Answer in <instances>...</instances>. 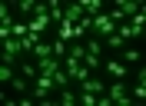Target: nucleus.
<instances>
[{"label":"nucleus","instance_id":"obj_1","mask_svg":"<svg viewBox=\"0 0 146 106\" xmlns=\"http://www.w3.org/2000/svg\"><path fill=\"white\" fill-rule=\"evenodd\" d=\"M90 33L93 36H100V40H106V36H113L116 33V20L110 17V13H96V17H93V27H90Z\"/></svg>","mask_w":146,"mask_h":106},{"label":"nucleus","instance_id":"obj_2","mask_svg":"<svg viewBox=\"0 0 146 106\" xmlns=\"http://www.w3.org/2000/svg\"><path fill=\"white\" fill-rule=\"evenodd\" d=\"M63 70L70 73V80H73V83H80V80H86V76H90V70L83 66V60H73V56H63Z\"/></svg>","mask_w":146,"mask_h":106},{"label":"nucleus","instance_id":"obj_3","mask_svg":"<svg viewBox=\"0 0 146 106\" xmlns=\"http://www.w3.org/2000/svg\"><path fill=\"white\" fill-rule=\"evenodd\" d=\"M106 93H110V99H113V103L116 106H126L129 99V93H126V80H119V83H113V86H106Z\"/></svg>","mask_w":146,"mask_h":106},{"label":"nucleus","instance_id":"obj_4","mask_svg":"<svg viewBox=\"0 0 146 106\" xmlns=\"http://www.w3.org/2000/svg\"><path fill=\"white\" fill-rule=\"evenodd\" d=\"M80 93H93V96H100V93H106V86H103V80L86 76V80H80Z\"/></svg>","mask_w":146,"mask_h":106},{"label":"nucleus","instance_id":"obj_5","mask_svg":"<svg viewBox=\"0 0 146 106\" xmlns=\"http://www.w3.org/2000/svg\"><path fill=\"white\" fill-rule=\"evenodd\" d=\"M103 70H106V76H113V80H126V63L106 60V63H103Z\"/></svg>","mask_w":146,"mask_h":106},{"label":"nucleus","instance_id":"obj_6","mask_svg":"<svg viewBox=\"0 0 146 106\" xmlns=\"http://www.w3.org/2000/svg\"><path fill=\"white\" fill-rule=\"evenodd\" d=\"M63 20H70V23H80V20H83V7H80V3H70V7H63Z\"/></svg>","mask_w":146,"mask_h":106},{"label":"nucleus","instance_id":"obj_7","mask_svg":"<svg viewBox=\"0 0 146 106\" xmlns=\"http://www.w3.org/2000/svg\"><path fill=\"white\" fill-rule=\"evenodd\" d=\"M76 99H80V93H73L70 86H66V89H60V103H63V106H73Z\"/></svg>","mask_w":146,"mask_h":106},{"label":"nucleus","instance_id":"obj_8","mask_svg":"<svg viewBox=\"0 0 146 106\" xmlns=\"http://www.w3.org/2000/svg\"><path fill=\"white\" fill-rule=\"evenodd\" d=\"M50 20H53V27L60 23V20H63V7H60L56 0H50Z\"/></svg>","mask_w":146,"mask_h":106},{"label":"nucleus","instance_id":"obj_9","mask_svg":"<svg viewBox=\"0 0 146 106\" xmlns=\"http://www.w3.org/2000/svg\"><path fill=\"white\" fill-rule=\"evenodd\" d=\"M126 63H129V66L139 63V50H136V46H126Z\"/></svg>","mask_w":146,"mask_h":106}]
</instances>
